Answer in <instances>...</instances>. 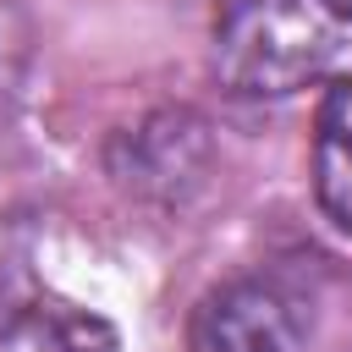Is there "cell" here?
Listing matches in <instances>:
<instances>
[{
  "label": "cell",
  "mask_w": 352,
  "mask_h": 352,
  "mask_svg": "<svg viewBox=\"0 0 352 352\" xmlns=\"http://www.w3.org/2000/svg\"><path fill=\"white\" fill-rule=\"evenodd\" d=\"M110 170L121 176V187L143 192V198H182L204 182L209 170V138L204 121L187 110H160L148 121H138L132 132L116 138L110 148Z\"/></svg>",
  "instance_id": "3"
},
{
  "label": "cell",
  "mask_w": 352,
  "mask_h": 352,
  "mask_svg": "<svg viewBox=\"0 0 352 352\" xmlns=\"http://www.w3.org/2000/svg\"><path fill=\"white\" fill-rule=\"evenodd\" d=\"M192 341L198 352H308V302L280 280L248 275L204 297Z\"/></svg>",
  "instance_id": "2"
},
{
  "label": "cell",
  "mask_w": 352,
  "mask_h": 352,
  "mask_svg": "<svg viewBox=\"0 0 352 352\" xmlns=\"http://www.w3.org/2000/svg\"><path fill=\"white\" fill-rule=\"evenodd\" d=\"M314 187L324 214L352 231V77H341L319 110V138H314Z\"/></svg>",
  "instance_id": "4"
},
{
  "label": "cell",
  "mask_w": 352,
  "mask_h": 352,
  "mask_svg": "<svg viewBox=\"0 0 352 352\" xmlns=\"http://www.w3.org/2000/svg\"><path fill=\"white\" fill-rule=\"evenodd\" d=\"M214 72L231 94L280 99L352 77V0H242L214 33Z\"/></svg>",
  "instance_id": "1"
}]
</instances>
